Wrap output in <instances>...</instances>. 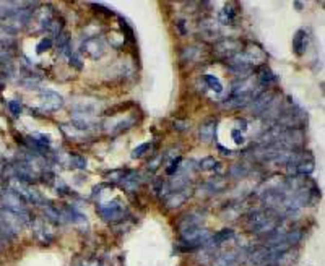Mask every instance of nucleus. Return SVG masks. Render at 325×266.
I'll use <instances>...</instances> for the list:
<instances>
[{"label":"nucleus","mask_w":325,"mask_h":266,"mask_svg":"<svg viewBox=\"0 0 325 266\" xmlns=\"http://www.w3.org/2000/svg\"><path fill=\"white\" fill-rule=\"evenodd\" d=\"M51 47H52V39H51V37H42V39L37 42L36 52H37V54H42V52L49 50Z\"/></svg>","instance_id":"obj_26"},{"label":"nucleus","mask_w":325,"mask_h":266,"mask_svg":"<svg viewBox=\"0 0 325 266\" xmlns=\"http://www.w3.org/2000/svg\"><path fill=\"white\" fill-rule=\"evenodd\" d=\"M39 99H41V109L44 112H55L64 106V99L59 93L55 91H49V89H44V91L39 93Z\"/></svg>","instance_id":"obj_5"},{"label":"nucleus","mask_w":325,"mask_h":266,"mask_svg":"<svg viewBox=\"0 0 325 266\" xmlns=\"http://www.w3.org/2000/svg\"><path fill=\"white\" fill-rule=\"evenodd\" d=\"M81 49H83L85 54L91 57V59H99V57L104 55V42L99 39V37H88V39L83 42Z\"/></svg>","instance_id":"obj_9"},{"label":"nucleus","mask_w":325,"mask_h":266,"mask_svg":"<svg viewBox=\"0 0 325 266\" xmlns=\"http://www.w3.org/2000/svg\"><path fill=\"white\" fill-rule=\"evenodd\" d=\"M289 172L294 174V175H309L314 172V159L312 156L307 158V161H299L298 164H293V166H288Z\"/></svg>","instance_id":"obj_12"},{"label":"nucleus","mask_w":325,"mask_h":266,"mask_svg":"<svg viewBox=\"0 0 325 266\" xmlns=\"http://www.w3.org/2000/svg\"><path fill=\"white\" fill-rule=\"evenodd\" d=\"M160 164H162V156L156 158L155 161H151V163L148 164V169H150V170H156L158 167H160Z\"/></svg>","instance_id":"obj_33"},{"label":"nucleus","mask_w":325,"mask_h":266,"mask_svg":"<svg viewBox=\"0 0 325 266\" xmlns=\"http://www.w3.org/2000/svg\"><path fill=\"white\" fill-rule=\"evenodd\" d=\"M307 47V33L306 30H298L293 36V49L296 55H303Z\"/></svg>","instance_id":"obj_14"},{"label":"nucleus","mask_w":325,"mask_h":266,"mask_svg":"<svg viewBox=\"0 0 325 266\" xmlns=\"http://www.w3.org/2000/svg\"><path fill=\"white\" fill-rule=\"evenodd\" d=\"M17 34V28L12 25H0V42L12 41Z\"/></svg>","instance_id":"obj_20"},{"label":"nucleus","mask_w":325,"mask_h":266,"mask_svg":"<svg viewBox=\"0 0 325 266\" xmlns=\"http://www.w3.org/2000/svg\"><path fill=\"white\" fill-rule=\"evenodd\" d=\"M241 256H242L241 250H229V251H224V253L215 255L212 265L213 266H237L241 263Z\"/></svg>","instance_id":"obj_8"},{"label":"nucleus","mask_w":325,"mask_h":266,"mask_svg":"<svg viewBox=\"0 0 325 266\" xmlns=\"http://www.w3.org/2000/svg\"><path fill=\"white\" fill-rule=\"evenodd\" d=\"M280 226V216L270 210H257L247 219V227L252 234H273Z\"/></svg>","instance_id":"obj_1"},{"label":"nucleus","mask_w":325,"mask_h":266,"mask_svg":"<svg viewBox=\"0 0 325 266\" xmlns=\"http://www.w3.org/2000/svg\"><path fill=\"white\" fill-rule=\"evenodd\" d=\"M200 30H202V34L205 37H212V36H218L219 33L217 30V25H215L213 20L210 18H205L203 21H200Z\"/></svg>","instance_id":"obj_19"},{"label":"nucleus","mask_w":325,"mask_h":266,"mask_svg":"<svg viewBox=\"0 0 325 266\" xmlns=\"http://www.w3.org/2000/svg\"><path fill=\"white\" fill-rule=\"evenodd\" d=\"M98 213L106 222H119L126 216V206L121 200H112L108 203H99Z\"/></svg>","instance_id":"obj_3"},{"label":"nucleus","mask_w":325,"mask_h":266,"mask_svg":"<svg viewBox=\"0 0 325 266\" xmlns=\"http://www.w3.org/2000/svg\"><path fill=\"white\" fill-rule=\"evenodd\" d=\"M249 170L246 169V166H242V164H236L234 167L231 169V175L233 177H236V179H239V177H244Z\"/></svg>","instance_id":"obj_28"},{"label":"nucleus","mask_w":325,"mask_h":266,"mask_svg":"<svg viewBox=\"0 0 325 266\" xmlns=\"http://www.w3.org/2000/svg\"><path fill=\"white\" fill-rule=\"evenodd\" d=\"M133 123V120L132 118H127V120H122V122H119L116 127L112 128V135H119V133H122V132H126V130H128L130 128V125Z\"/></svg>","instance_id":"obj_24"},{"label":"nucleus","mask_w":325,"mask_h":266,"mask_svg":"<svg viewBox=\"0 0 325 266\" xmlns=\"http://www.w3.org/2000/svg\"><path fill=\"white\" fill-rule=\"evenodd\" d=\"M190 197V190L189 188H179V190H173L164 197V206L168 210H174V208L182 206L187 198Z\"/></svg>","instance_id":"obj_6"},{"label":"nucleus","mask_w":325,"mask_h":266,"mask_svg":"<svg viewBox=\"0 0 325 266\" xmlns=\"http://www.w3.org/2000/svg\"><path fill=\"white\" fill-rule=\"evenodd\" d=\"M275 82H276V77L273 75V72H271L270 68H267V66H264L259 73V84L260 86H264V88H269Z\"/></svg>","instance_id":"obj_18"},{"label":"nucleus","mask_w":325,"mask_h":266,"mask_svg":"<svg viewBox=\"0 0 325 266\" xmlns=\"http://www.w3.org/2000/svg\"><path fill=\"white\" fill-rule=\"evenodd\" d=\"M231 135H233V140L236 141L237 145L244 143V135H242V133L239 132V130H233V133H231Z\"/></svg>","instance_id":"obj_32"},{"label":"nucleus","mask_w":325,"mask_h":266,"mask_svg":"<svg viewBox=\"0 0 325 266\" xmlns=\"http://www.w3.org/2000/svg\"><path fill=\"white\" fill-rule=\"evenodd\" d=\"M217 136V120L215 118H208L203 123H200L199 127V138L203 143H212Z\"/></svg>","instance_id":"obj_10"},{"label":"nucleus","mask_w":325,"mask_h":266,"mask_svg":"<svg viewBox=\"0 0 325 266\" xmlns=\"http://www.w3.org/2000/svg\"><path fill=\"white\" fill-rule=\"evenodd\" d=\"M218 150L221 151V154H224V156H231V154H233V151H231V150H226V148H223L221 145L218 146Z\"/></svg>","instance_id":"obj_35"},{"label":"nucleus","mask_w":325,"mask_h":266,"mask_svg":"<svg viewBox=\"0 0 325 266\" xmlns=\"http://www.w3.org/2000/svg\"><path fill=\"white\" fill-rule=\"evenodd\" d=\"M8 109H10V112H12L13 117H18L21 114V111H23V106H21V102L18 101V99H12V101L8 102Z\"/></svg>","instance_id":"obj_27"},{"label":"nucleus","mask_w":325,"mask_h":266,"mask_svg":"<svg viewBox=\"0 0 325 266\" xmlns=\"http://www.w3.org/2000/svg\"><path fill=\"white\" fill-rule=\"evenodd\" d=\"M242 50V41L234 39V37H228V39H221L215 44V52L219 57H228L231 59L233 55H236L237 52Z\"/></svg>","instance_id":"obj_4"},{"label":"nucleus","mask_w":325,"mask_h":266,"mask_svg":"<svg viewBox=\"0 0 325 266\" xmlns=\"http://www.w3.org/2000/svg\"><path fill=\"white\" fill-rule=\"evenodd\" d=\"M0 247H2V237H0Z\"/></svg>","instance_id":"obj_37"},{"label":"nucleus","mask_w":325,"mask_h":266,"mask_svg":"<svg viewBox=\"0 0 325 266\" xmlns=\"http://www.w3.org/2000/svg\"><path fill=\"white\" fill-rule=\"evenodd\" d=\"M69 60H70V65L72 66H75L76 70H81L83 68V64H81V60L78 59V55H75L73 52H72V54L69 55Z\"/></svg>","instance_id":"obj_30"},{"label":"nucleus","mask_w":325,"mask_h":266,"mask_svg":"<svg viewBox=\"0 0 325 266\" xmlns=\"http://www.w3.org/2000/svg\"><path fill=\"white\" fill-rule=\"evenodd\" d=\"M219 23L221 25H234V21H236L237 18V13H236V8H234L233 3H226L224 8L221 12H219Z\"/></svg>","instance_id":"obj_15"},{"label":"nucleus","mask_w":325,"mask_h":266,"mask_svg":"<svg viewBox=\"0 0 325 266\" xmlns=\"http://www.w3.org/2000/svg\"><path fill=\"white\" fill-rule=\"evenodd\" d=\"M197 54H200V49H197V47H194V46L184 47L182 52H181V60L182 62H192L195 57H197Z\"/></svg>","instance_id":"obj_22"},{"label":"nucleus","mask_w":325,"mask_h":266,"mask_svg":"<svg viewBox=\"0 0 325 266\" xmlns=\"http://www.w3.org/2000/svg\"><path fill=\"white\" fill-rule=\"evenodd\" d=\"M217 166H218V161L215 158H203L200 161V169L202 170H215Z\"/></svg>","instance_id":"obj_25"},{"label":"nucleus","mask_w":325,"mask_h":266,"mask_svg":"<svg viewBox=\"0 0 325 266\" xmlns=\"http://www.w3.org/2000/svg\"><path fill=\"white\" fill-rule=\"evenodd\" d=\"M203 80H205L207 86L212 89V91H215V93H221L223 91V84H221V82H219L217 77H215V75H205Z\"/></svg>","instance_id":"obj_21"},{"label":"nucleus","mask_w":325,"mask_h":266,"mask_svg":"<svg viewBox=\"0 0 325 266\" xmlns=\"http://www.w3.org/2000/svg\"><path fill=\"white\" fill-rule=\"evenodd\" d=\"M179 164H181V158L174 159L173 163H171V166H169V167L166 169V174H168V175H173V174L176 172V170L179 169Z\"/></svg>","instance_id":"obj_31"},{"label":"nucleus","mask_w":325,"mask_h":266,"mask_svg":"<svg viewBox=\"0 0 325 266\" xmlns=\"http://www.w3.org/2000/svg\"><path fill=\"white\" fill-rule=\"evenodd\" d=\"M254 99V93H241V94H231V98L226 99L224 102V107H244L247 106L249 102H252Z\"/></svg>","instance_id":"obj_11"},{"label":"nucleus","mask_w":325,"mask_h":266,"mask_svg":"<svg viewBox=\"0 0 325 266\" xmlns=\"http://www.w3.org/2000/svg\"><path fill=\"white\" fill-rule=\"evenodd\" d=\"M187 125H189V123H187V122H182V120H176V122H174V128H176L178 132H184L185 128H187Z\"/></svg>","instance_id":"obj_34"},{"label":"nucleus","mask_w":325,"mask_h":266,"mask_svg":"<svg viewBox=\"0 0 325 266\" xmlns=\"http://www.w3.org/2000/svg\"><path fill=\"white\" fill-rule=\"evenodd\" d=\"M23 3L18 2H0V18H12L17 15Z\"/></svg>","instance_id":"obj_16"},{"label":"nucleus","mask_w":325,"mask_h":266,"mask_svg":"<svg viewBox=\"0 0 325 266\" xmlns=\"http://www.w3.org/2000/svg\"><path fill=\"white\" fill-rule=\"evenodd\" d=\"M69 167L72 169H85L87 167V159L81 158V156H69Z\"/></svg>","instance_id":"obj_23"},{"label":"nucleus","mask_w":325,"mask_h":266,"mask_svg":"<svg viewBox=\"0 0 325 266\" xmlns=\"http://www.w3.org/2000/svg\"><path fill=\"white\" fill-rule=\"evenodd\" d=\"M2 89H3V82L0 80V91H2Z\"/></svg>","instance_id":"obj_36"},{"label":"nucleus","mask_w":325,"mask_h":266,"mask_svg":"<svg viewBox=\"0 0 325 266\" xmlns=\"http://www.w3.org/2000/svg\"><path fill=\"white\" fill-rule=\"evenodd\" d=\"M202 221H203V215H202V213L194 211V213H189V215H185V216L181 217L178 227H179V231H182V229H187V227L200 226V222H202Z\"/></svg>","instance_id":"obj_13"},{"label":"nucleus","mask_w":325,"mask_h":266,"mask_svg":"<svg viewBox=\"0 0 325 266\" xmlns=\"http://www.w3.org/2000/svg\"><path fill=\"white\" fill-rule=\"evenodd\" d=\"M233 237H234V231L233 229H223V231H219L215 235L210 237V240L207 242V245H210V247L221 245V244H224V242H228L229 239H233Z\"/></svg>","instance_id":"obj_17"},{"label":"nucleus","mask_w":325,"mask_h":266,"mask_svg":"<svg viewBox=\"0 0 325 266\" xmlns=\"http://www.w3.org/2000/svg\"><path fill=\"white\" fill-rule=\"evenodd\" d=\"M0 205L3 206V210H8V211H12L20 216L21 219L25 221V224H30L31 222V213L28 210L26 201L15 192V190L3 188L2 192H0Z\"/></svg>","instance_id":"obj_2"},{"label":"nucleus","mask_w":325,"mask_h":266,"mask_svg":"<svg viewBox=\"0 0 325 266\" xmlns=\"http://www.w3.org/2000/svg\"><path fill=\"white\" fill-rule=\"evenodd\" d=\"M148 150H150V143H143V145H140V146H137V148L132 151V158H133V159L142 158V156L145 154Z\"/></svg>","instance_id":"obj_29"},{"label":"nucleus","mask_w":325,"mask_h":266,"mask_svg":"<svg viewBox=\"0 0 325 266\" xmlns=\"http://www.w3.org/2000/svg\"><path fill=\"white\" fill-rule=\"evenodd\" d=\"M275 101V94L273 93H262L260 96H257L252 99L251 102V109L252 112L255 114V116H262V114H265L267 111L270 109V106L273 104Z\"/></svg>","instance_id":"obj_7"}]
</instances>
